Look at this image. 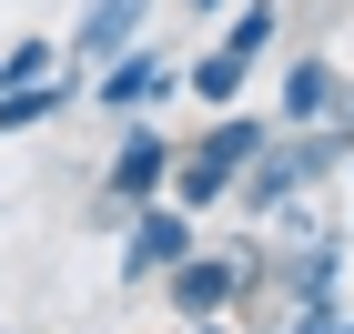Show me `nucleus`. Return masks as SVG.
<instances>
[{
  "label": "nucleus",
  "instance_id": "obj_3",
  "mask_svg": "<svg viewBox=\"0 0 354 334\" xmlns=\"http://www.w3.org/2000/svg\"><path fill=\"white\" fill-rule=\"evenodd\" d=\"M192 243H203V213H183L172 193L132 203V223H122V284H162Z\"/></svg>",
  "mask_w": 354,
  "mask_h": 334
},
{
  "label": "nucleus",
  "instance_id": "obj_2",
  "mask_svg": "<svg viewBox=\"0 0 354 334\" xmlns=\"http://www.w3.org/2000/svg\"><path fill=\"white\" fill-rule=\"evenodd\" d=\"M263 284V243H223V253H203L192 243L183 263L162 274V304L183 314V324H203V314H243V294Z\"/></svg>",
  "mask_w": 354,
  "mask_h": 334
},
{
  "label": "nucleus",
  "instance_id": "obj_11",
  "mask_svg": "<svg viewBox=\"0 0 354 334\" xmlns=\"http://www.w3.org/2000/svg\"><path fill=\"white\" fill-rule=\"evenodd\" d=\"M283 334H344V284L334 294H294L283 304Z\"/></svg>",
  "mask_w": 354,
  "mask_h": 334
},
{
  "label": "nucleus",
  "instance_id": "obj_7",
  "mask_svg": "<svg viewBox=\"0 0 354 334\" xmlns=\"http://www.w3.org/2000/svg\"><path fill=\"white\" fill-rule=\"evenodd\" d=\"M344 111V71L324 51H294L283 61V122H334Z\"/></svg>",
  "mask_w": 354,
  "mask_h": 334
},
{
  "label": "nucleus",
  "instance_id": "obj_6",
  "mask_svg": "<svg viewBox=\"0 0 354 334\" xmlns=\"http://www.w3.org/2000/svg\"><path fill=\"white\" fill-rule=\"evenodd\" d=\"M82 91H91V71H41V82L0 91V142H10V132H41V122H61Z\"/></svg>",
  "mask_w": 354,
  "mask_h": 334
},
{
  "label": "nucleus",
  "instance_id": "obj_18",
  "mask_svg": "<svg viewBox=\"0 0 354 334\" xmlns=\"http://www.w3.org/2000/svg\"><path fill=\"white\" fill-rule=\"evenodd\" d=\"M344 172H354V152H344Z\"/></svg>",
  "mask_w": 354,
  "mask_h": 334
},
{
  "label": "nucleus",
  "instance_id": "obj_9",
  "mask_svg": "<svg viewBox=\"0 0 354 334\" xmlns=\"http://www.w3.org/2000/svg\"><path fill=\"white\" fill-rule=\"evenodd\" d=\"M213 41H223V51H233V61H263L273 41H283V10H273V0H233Z\"/></svg>",
  "mask_w": 354,
  "mask_h": 334
},
{
  "label": "nucleus",
  "instance_id": "obj_10",
  "mask_svg": "<svg viewBox=\"0 0 354 334\" xmlns=\"http://www.w3.org/2000/svg\"><path fill=\"white\" fill-rule=\"evenodd\" d=\"M243 82H253V61H233V51H223V41H213V51H203V61H183V91H192V102H203V111H223V102H243Z\"/></svg>",
  "mask_w": 354,
  "mask_h": 334
},
{
  "label": "nucleus",
  "instance_id": "obj_14",
  "mask_svg": "<svg viewBox=\"0 0 354 334\" xmlns=\"http://www.w3.org/2000/svg\"><path fill=\"white\" fill-rule=\"evenodd\" d=\"M192 334H233V314H203V324H192Z\"/></svg>",
  "mask_w": 354,
  "mask_h": 334
},
{
  "label": "nucleus",
  "instance_id": "obj_13",
  "mask_svg": "<svg viewBox=\"0 0 354 334\" xmlns=\"http://www.w3.org/2000/svg\"><path fill=\"white\" fill-rule=\"evenodd\" d=\"M183 10H192V21H223V10H233V0H183Z\"/></svg>",
  "mask_w": 354,
  "mask_h": 334
},
{
  "label": "nucleus",
  "instance_id": "obj_17",
  "mask_svg": "<svg viewBox=\"0 0 354 334\" xmlns=\"http://www.w3.org/2000/svg\"><path fill=\"white\" fill-rule=\"evenodd\" d=\"M253 334H283V324H253Z\"/></svg>",
  "mask_w": 354,
  "mask_h": 334
},
{
  "label": "nucleus",
  "instance_id": "obj_4",
  "mask_svg": "<svg viewBox=\"0 0 354 334\" xmlns=\"http://www.w3.org/2000/svg\"><path fill=\"white\" fill-rule=\"evenodd\" d=\"M172 152H183V142L152 132V111H122V142H111V163H102V203H111V213L152 203V193L172 183Z\"/></svg>",
  "mask_w": 354,
  "mask_h": 334
},
{
  "label": "nucleus",
  "instance_id": "obj_15",
  "mask_svg": "<svg viewBox=\"0 0 354 334\" xmlns=\"http://www.w3.org/2000/svg\"><path fill=\"white\" fill-rule=\"evenodd\" d=\"M344 122H354V71H344Z\"/></svg>",
  "mask_w": 354,
  "mask_h": 334
},
{
  "label": "nucleus",
  "instance_id": "obj_12",
  "mask_svg": "<svg viewBox=\"0 0 354 334\" xmlns=\"http://www.w3.org/2000/svg\"><path fill=\"white\" fill-rule=\"evenodd\" d=\"M41 71H61V51H51V41H41V30L0 51V91H21V82H41Z\"/></svg>",
  "mask_w": 354,
  "mask_h": 334
},
{
  "label": "nucleus",
  "instance_id": "obj_8",
  "mask_svg": "<svg viewBox=\"0 0 354 334\" xmlns=\"http://www.w3.org/2000/svg\"><path fill=\"white\" fill-rule=\"evenodd\" d=\"M142 21H152V0H91L71 30V61H111L122 41H142Z\"/></svg>",
  "mask_w": 354,
  "mask_h": 334
},
{
  "label": "nucleus",
  "instance_id": "obj_1",
  "mask_svg": "<svg viewBox=\"0 0 354 334\" xmlns=\"http://www.w3.org/2000/svg\"><path fill=\"white\" fill-rule=\"evenodd\" d=\"M263 132H273L263 111H243V102H223V111H213V132L172 152V183H162V193L183 203V213H213V203H233V183H243V163H253V152H263Z\"/></svg>",
  "mask_w": 354,
  "mask_h": 334
},
{
  "label": "nucleus",
  "instance_id": "obj_5",
  "mask_svg": "<svg viewBox=\"0 0 354 334\" xmlns=\"http://www.w3.org/2000/svg\"><path fill=\"white\" fill-rule=\"evenodd\" d=\"M172 91H183V61L152 51V41H122L111 61H91V102L102 111H152V102H172Z\"/></svg>",
  "mask_w": 354,
  "mask_h": 334
},
{
  "label": "nucleus",
  "instance_id": "obj_16",
  "mask_svg": "<svg viewBox=\"0 0 354 334\" xmlns=\"http://www.w3.org/2000/svg\"><path fill=\"white\" fill-rule=\"evenodd\" d=\"M344 334H354V294H344Z\"/></svg>",
  "mask_w": 354,
  "mask_h": 334
}]
</instances>
